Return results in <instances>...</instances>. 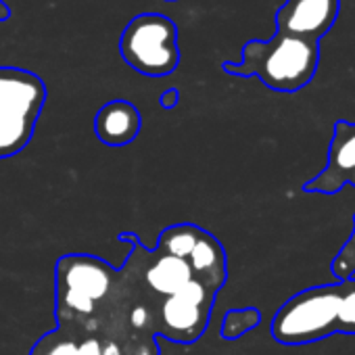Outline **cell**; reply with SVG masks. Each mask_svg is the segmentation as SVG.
I'll return each instance as SVG.
<instances>
[{
	"label": "cell",
	"instance_id": "4",
	"mask_svg": "<svg viewBox=\"0 0 355 355\" xmlns=\"http://www.w3.org/2000/svg\"><path fill=\"white\" fill-rule=\"evenodd\" d=\"M340 284L315 286L291 297L272 320V336L280 345H307L338 330Z\"/></svg>",
	"mask_w": 355,
	"mask_h": 355
},
{
	"label": "cell",
	"instance_id": "14",
	"mask_svg": "<svg viewBox=\"0 0 355 355\" xmlns=\"http://www.w3.org/2000/svg\"><path fill=\"white\" fill-rule=\"evenodd\" d=\"M178 98H180V92H178L175 88H167L163 90V94L159 96V103L163 109H173L178 105Z\"/></svg>",
	"mask_w": 355,
	"mask_h": 355
},
{
	"label": "cell",
	"instance_id": "5",
	"mask_svg": "<svg viewBox=\"0 0 355 355\" xmlns=\"http://www.w3.org/2000/svg\"><path fill=\"white\" fill-rule=\"evenodd\" d=\"M123 61L138 73L163 78L175 71L180 63L178 26L159 13H140L123 28L119 38Z\"/></svg>",
	"mask_w": 355,
	"mask_h": 355
},
{
	"label": "cell",
	"instance_id": "8",
	"mask_svg": "<svg viewBox=\"0 0 355 355\" xmlns=\"http://www.w3.org/2000/svg\"><path fill=\"white\" fill-rule=\"evenodd\" d=\"M340 0H286L276 11V30L320 42L336 24Z\"/></svg>",
	"mask_w": 355,
	"mask_h": 355
},
{
	"label": "cell",
	"instance_id": "2",
	"mask_svg": "<svg viewBox=\"0 0 355 355\" xmlns=\"http://www.w3.org/2000/svg\"><path fill=\"white\" fill-rule=\"evenodd\" d=\"M318 65V42L276 30L270 40H249L243 46L241 61H226L222 69L241 78L255 76L278 92H297L313 80Z\"/></svg>",
	"mask_w": 355,
	"mask_h": 355
},
{
	"label": "cell",
	"instance_id": "13",
	"mask_svg": "<svg viewBox=\"0 0 355 355\" xmlns=\"http://www.w3.org/2000/svg\"><path fill=\"white\" fill-rule=\"evenodd\" d=\"M338 330L347 334H355V288L343 293L338 303Z\"/></svg>",
	"mask_w": 355,
	"mask_h": 355
},
{
	"label": "cell",
	"instance_id": "10",
	"mask_svg": "<svg viewBox=\"0 0 355 355\" xmlns=\"http://www.w3.org/2000/svg\"><path fill=\"white\" fill-rule=\"evenodd\" d=\"M30 355H121V351L107 338L57 326L34 343Z\"/></svg>",
	"mask_w": 355,
	"mask_h": 355
},
{
	"label": "cell",
	"instance_id": "6",
	"mask_svg": "<svg viewBox=\"0 0 355 355\" xmlns=\"http://www.w3.org/2000/svg\"><path fill=\"white\" fill-rule=\"evenodd\" d=\"M155 249L184 259L195 276L216 293H220L228 280V259L224 245L211 232L195 224L167 226L161 230Z\"/></svg>",
	"mask_w": 355,
	"mask_h": 355
},
{
	"label": "cell",
	"instance_id": "3",
	"mask_svg": "<svg viewBox=\"0 0 355 355\" xmlns=\"http://www.w3.org/2000/svg\"><path fill=\"white\" fill-rule=\"evenodd\" d=\"M46 103V86L40 76L0 67V159L21 153L36 130Z\"/></svg>",
	"mask_w": 355,
	"mask_h": 355
},
{
	"label": "cell",
	"instance_id": "12",
	"mask_svg": "<svg viewBox=\"0 0 355 355\" xmlns=\"http://www.w3.org/2000/svg\"><path fill=\"white\" fill-rule=\"evenodd\" d=\"M261 322V311L255 307H245V309H230L224 313L222 320V338L224 340H236L249 330L257 328Z\"/></svg>",
	"mask_w": 355,
	"mask_h": 355
},
{
	"label": "cell",
	"instance_id": "7",
	"mask_svg": "<svg viewBox=\"0 0 355 355\" xmlns=\"http://www.w3.org/2000/svg\"><path fill=\"white\" fill-rule=\"evenodd\" d=\"M216 291H211L201 280H195L184 291L161 299L155 305V330L178 345L197 343L207 326L216 303Z\"/></svg>",
	"mask_w": 355,
	"mask_h": 355
},
{
	"label": "cell",
	"instance_id": "9",
	"mask_svg": "<svg viewBox=\"0 0 355 355\" xmlns=\"http://www.w3.org/2000/svg\"><path fill=\"white\" fill-rule=\"evenodd\" d=\"M345 182L355 187V123L336 121L326 169L305 184V191L332 195Z\"/></svg>",
	"mask_w": 355,
	"mask_h": 355
},
{
	"label": "cell",
	"instance_id": "11",
	"mask_svg": "<svg viewBox=\"0 0 355 355\" xmlns=\"http://www.w3.org/2000/svg\"><path fill=\"white\" fill-rule=\"evenodd\" d=\"M142 115L130 101H109L96 111L94 134L107 146H125L136 140Z\"/></svg>",
	"mask_w": 355,
	"mask_h": 355
},
{
	"label": "cell",
	"instance_id": "16",
	"mask_svg": "<svg viewBox=\"0 0 355 355\" xmlns=\"http://www.w3.org/2000/svg\"><path fill=\"white\" fill-rule=\"evenodd\" d=\"M167 3H175V0H167Z\"/></svg>",
	"mask_w": 355,
	"mask_h": 355
},
{
	"label": "cell",
	"instance_id": "1",
	"mask_svg": "<svg viewBox=\"0 0 355 355\" xmlns=\"http://www.w3.org/2000/svg\"><path fill=\"white\" fill-rule=\"evenodd\" d=\"M121 272L109 261L86 253H67L57 259V326L82 330L113 343V332L121 309Z\"/></svg>",
	"mask_w": 355,
	"mask_h": 355
},
{
	"label": "cell",
	"instance_id": "15",
	"mask_svg": "<svg viewBox=\"0 0 355 355\" xmlns=\"http://www.w3.org/2000/svg\"><path fill=\"white\" fill-rule=\"evenodd\" d=\"M11 17V7L5 3V0H0V24L7 21Z\"/></svg>",
	"mask_w": 355,
	"mask_h": 355
}]
</instances>
